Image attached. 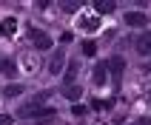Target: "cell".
<instances>
[{
    "label": "cell",
    "mask_w": 151,
    "mask_h": 125,
    "mask_svg": "<svg viewBox=\"0 0 151 125\" xmlns=\"http://www.w3.org/2000/svg\"><path fill=\"white\" fill-rule=\"evenodd\" d=\"M94 9H97V14H111V11H114V3H111V0H97Z\"/></svg>",
    "instance_id": "52a82bcc"
},
{
    "label": "cell",
    "mask_w": 151,
    "mask_h": 125,
    "mask_svg": "<svg viewBox=\"0 0 151 125\" xmlns=\"http://www.w3.org/2000/svg\"><path fill=\"white\" fill-rule=\"evenodd\" d=\"M134 125H145V119H137V122H134Z\"/></svg>",
    "instance_id": "ac0fdd59"
},
{
    "label": "cell",
    "mask_w": 151,
    "mask_h": 125,
    "mask_svg": "<svg viewBox=\"0 0 151 125\" xmlns=\"http://www.w3.org/2000/svg\"><path fill=\"white\" fill-rule=\"evenodd\" d=\"M0 31H3V34H9V37H12V34L17 31V20H14V17H6V20L0 23Z\"/></svg>",
    "instance_id": "8992f818"
},
{
    "label": "cell",
    "mask_w": 151,
    "mask_h": 125,
    "mask_svg": "<svg viewBox=\"0 0 151 125\" xmlns=\"http://www.w3.org/2000/svg\"><path fill=\"white\" fill-rule=\"evenodd\" d=\"M0 71H3V74H9V77H14V63H12V60H6V57H0Z\"/></svg>",
    "instance_id": "9c48e42d"
},
{
    "label": "cell",
    "mask_w": 151,
    "mask_h": 125,
    "mask_svg": "<svg viewBox=\"0 0 151 125\" xmlns=\"http://www.w3.org/2000/svg\"><path fill=\"white\" fill-rule=\"evenodd\" d=\"M63 9H66V11H77V9H80V3H63Z\"/></svg>",
    "instance_id": "2e32d148"
},
{
    "label": "cell",
    "mask_w": 151,
    "mask_h": 125,
    "mask_svg": "<svg viewBox=\"0 0 151 125\" xmlns=\"http://www.w3.org/2000/svg\"><path fill=\"white\" fill-rule=\"evenodd\" d=\"M63 94H66L68 100H80V88H77V85H66V88H63Z\"/></svg>",
    "instance_id": "7c38bea8"
},
{
    "label": "cell",
    "mask_w": 151,
    "mask_h": 125,
    "mask_svg": "<svg viewBox=\"0 0 151 125\" xmlns=\"http://www.w3.org/2000/svg\"><path fill=\"white\" fill-rule=\"evenodd\" d=\"M137 51H140V54H148V51H151V31L137 37Z\"/></svg>",
    "instance_id": "5b68a950"
},
{
    "label": "cell",
    "mask_w": 151,
    "mask_h": 125,
    "mask_svg": "<svg viewBox=\"0 0 151 125\" xmlns=\"http://www.w3.org/2000/svg\"><path fill=\"white\" fill-rule=\"evenodd\" d=\"M123 66H126V63H123L120 57L109 60V71H111V77H114V85H117V83H120V77H123Z\"/></svg>",
    "instance_id": "3957f363"
},
{
    "label": "cell",
    "mask_w": 151,
    "mask_h": 125,
    "mask_svg": "<svg viewBox=\"0 0 151 125\" xmlns=\"http://www.w3.org/2000/svg\"><path fill=\"white\" fill-rule=\"evenodd\" d=\"M83 54H86V57H91V54H94V43H86V46H83Z\"/></svg>",
    "instance_id": "5bb4252c"
},
{
    "label": "cell",
    "mask_w": 151,
    "mask_h": 125,
    "mask_svg": "<svg viewBox=\"0 0 151 125\" xmlns=\"http://www.w3.org/2000/svg\"><path fill=\"white\" fill-rule=\"evenodd\" d=\"M29 37H32V43L37 46V49H43V51L51 49V37L43 31V29H34V26H32V29H29Z\"/></svg>",
    "instance_id": "6da1fadb"
},
{
    "label": "cell",
    "mask_w": 151,
    "mask_h": 125,
    "mask_svg": "<svg viewBox=\"0 0 151 125\" xmlns=\"http://www.w3.org/2000/svg\"><path fill=\"white\" fill-rule=\"evenodd\" d=\"M145 23H148V14H143V11H128V14H126V26H134V29H143Z\"/></svg>",
    "instance_id": "7a4b0ae2"
},
{
    "label": "cell",
    "mask_w": 151,
    "mask_h": 125,
    "mask_svg": "<svg viewBox=\"0 0 151 125\" xmlns=\"http://www.w3.org/2000/svg\"><path fill=\"white\" fill-rule=\"evenodd\" d=\"M77 71H80V63L74 60V63L68 66V71H66V83H74V80H77Z\"/></svg>",
    "instance_id": "30bf717a"
},
{
    "label": "cell",
    "mask_w": 151,
    "mask_h": 125,
    "mask_svg": "<svg viewBox=\"0 0 151 125\" xmlns=\"http://www.w3.org/2000/svg\"><path fill=\"white\" fill-rule=\"evenodd\" d=\"M0 125H12V117L9 114H0Z\"/></svg>",
    "instance_id": "e0dca14e"
},
{
    "label": "cell",
    "mask_w": 151,
    "mask_h": 125,
    "mask_svg": "<svg viewBox=\"0 0 151 125\" xmlns=\"http://www.w3.org/2000/svg\"><path fill=\"white\" fill-rule=\"evenodd\" d=\"M63 60H66V57H63V51H57V57L49 63V71H51V74H60V71H63Z\"/></svg>",
    "instance_id": "ba28073f"
},
{
    "label": "cell",
    "mask_w": 151,
    "mask_h": 125,
    "mask_svg": "<svg viewBox=\"0 0 151 125\" xmlns=\"http://www.w3.org/2000/svg\"><path fill=\"white\" fill-rule=\"evenodd\" d=\"M20 91H23V85H6V88H3V94H6V97H17Z\"/></svg>",
    "instance_id": "4fadbf2b"
},
{
    "label": "cell",
    "mask_w": 151,
    "mask_h": 125,
    "mask_svg": "<svg viewBox=\"0 0 151 125\" xmlns=\"http://www.w3.org/2000/svg\"><path fill=\"white\" fill-rule=\"evenodd\" d=\"M71 111H74L77 117H83V114H86V105H80V102H77V105H74V108H71Z\"/></svg>",
    "instance_id": "9a60e30c"
},
{
    "label": "cell",
    "mask_w": 151,
    "mask_h": 125,
    "mask_svg": "<svg viewBox=\"0 0 151 125\" xmlns=\"http://www.w3.org/2000/svg\"><path fill=\"white\" fill-rule=\"evenodd\" d=\"M106 80H109V63H100V66L94 68V83H97V85H103Z\"/></svg>",
    "instance_id": "277c9868"
},
{
    "label": "cell",
    "mask_w": 151,
    "mask_h": 125,
    "mask_svg": "<svg viewBox=\"0 0 151 125\" xmlns=\"http://www.w3.org/2000/svg\"><path fill=\"white\" fill-rule=\"evenodd\" d=\"M97 17H86V20H80V29H86V31H91V29H97Z\"/></svg>",
    "instance_id": "8fae6325"
}]
</instances>
